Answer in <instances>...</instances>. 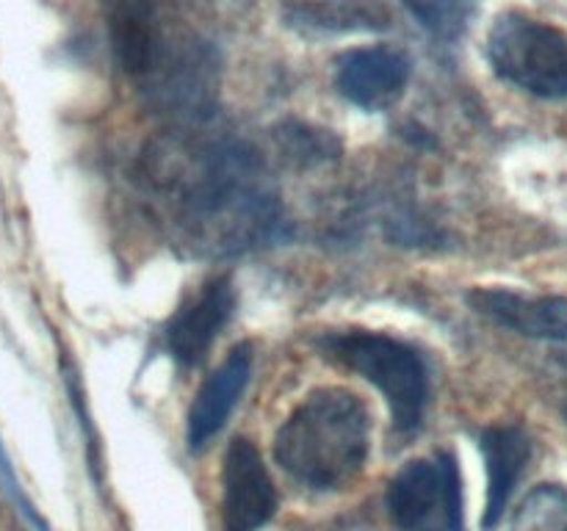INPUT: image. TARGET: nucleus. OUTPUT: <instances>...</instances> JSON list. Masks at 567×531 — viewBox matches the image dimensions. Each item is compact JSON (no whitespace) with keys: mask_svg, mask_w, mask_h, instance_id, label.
<instances>
[{"mask_svg":"<svg viewBox=\"0 0 567 531\" xmlns=\"http://www.w3.org/2000/svg\"><path fill=\"white\" fill-rule=\"evenodd\" d=\"M109 31L122 70L150 75L161 61V33L153 0H105Z\"/></svg>","mask_w":567,"mask_h":531,"instance_id":"9b49d317","label":"nucleus"},{"mask_svg":"<svg viewBox=\"0 0 567 531\" xmlns=\"http://www.w3.org/2000/svg\"><path fill=\"white\" fill-rule=\"evenodd\" d=\"M468 302L476 313L518 335L567 343V296H520L504 288H476Z\"/></svg>","mask_w":567,"mask_h":531,"instance_id":"6e6552de","label":"nucleus"},{"mask_svg":"<svg viewBox=\"0 0 567 531\" xmlns=\"http://www.w3.org/2000/svg\"><path fill=\"white\" fill-rule=\"evenodd\" d=\"M415 20L435 37H454L463 31L471 0H404Z\"/></svg>","mask_w":567,"mask_h":531,"instance_id":"4468645a","label":"nucleus"},{"mask_svg":"<svg viewBox=\"0 0 567 531\" xmlns=\"http://www.w3.org/2000/svg\"><path fill=\"white\" fill-rule=\"evenodd\" d=\"M487 61L502 81L535 97H567V37L546 22L502 14L487 33Z\"/></svg>","mask_w":567,"mask_h":531,"instance_id":"20e7f679","label":"nucleus"},{"mask_svg":"<svg viewBox=\"0 0 567 531\" xmlns=\"http://www.w3.org/2000/svg\"><path fill=\"white\" fill-rule=\"evenodd\" d=\"M487 465V503L482 525L493 529L504 518L509 498L532 459V440L520 426H491L480 437Z\"/></svg>","mask_w":567,"mask_h":531,"instance_id":"9d476101","label":"nucleus"},{"mask_svg":"<svg viewBox=\"0 0 567 531\" xmlns=\"http://www.w3.org/2000/svg\"><path fill=\"white\" fill-rule=\"evenodd\" d=\"M385 501L399 529H421L441 501V476L435 465L426 459H413L404 465L388 485Z\"/></svg>","mask_w":567,"mask_h":531,"instance_id":"f8f14e48","label":"nucleus"},{"mask_svg":"<svg viewBox=\"0 0 567 531\" xmlns=\"http://www.w3.org/2000/svg\"><path fill=\"white\" fill-rule=\"evenodd\" d=\"M153 164L150 177L169 194L177 225L203 252H244L280 232V205L264 188L255 153L244 144H172L153 155Z\"/></svg>","mask_w":567,"mask_h":531,"instance_id":"f257e3e1","label":"nucleus"},{"mask_svg":"<svg viewBox=\"0 0 567 531\" xmlns=\"http://www.w3.org/2000/svg\"><path fill=\"white\" fill-rule=\"evenodd\" d=\"M437 476H441V501L446 509L449 531H465V501H463V476L454 454L443 451L435 459Z\"/></svg>","mask_w":567,"mask_h":531,"instance_id":"2eb2a0df","label":"nucleus"},{"mask_svg":"<svg viewBox=\"0 0 567 531\" xmlns=\"http://www.w3.org/2000/svg\"><path fill=\"white\" fill-rule=\"evenodd\" d=\"M321 348L343 368L380 387L391 407L393 426L402 435L419 429L430 398V376L413 346L382 332L343 330L321 337Z\"/></svg>","mask_w":567,"mask_h":531,"instance_id":"7ed1b4c3","label":"nucleus"},{"mask_svg":"<svg viewBox=\"0 0 567 531\" xmlns=\"http://www.w3.org/2000/svg\"><path fill=\"white\" fill-rule=\"evenodd\" d=\"M509 531H567V490L540 485L520 501Z\"/></svg>","mask_w":567,"mask_h":531,"instance_id":"ddd939ff","label":"nucleus"},{"mask_svg":"<svg viewBox=\"0 0 567 531\" xmlns=\"http://www.w3.org/2000/svg\"><path fill=\"white\" fill-rule=\"evenodd\" d=\"M410 81L408 55L393 48H358L338 61V92L365 111L391 108Z\"/></svg>","mask_w":567,"mask_h":531,"instance_id":"423d86ee","label":"nucleus"},{"mask_svg":"<svg viewBox=\"0 0 567 531\" xmlns=\"http://www.w3.org/2000/svg\"><path fill=\"white\" fill-rule=\"evenodd\" d=\"M0 479H3L6 490H9L11 501H14L17 509H20V512H22V518H25L28 523L33 525V531H50V525L44 523L42 514H39L37 509H33V503L28 501V496H25V492H22L20 481H17L14 470H11V462H9V457H6L3 446H0Z\"/></svg>","mask_w":567,"mask_h":531,"instance_id":"dca6fc26","label":"nucleus"},{"mask_svg":"<svg viewBox=\"0 0 567 531\" xmlns=\"http://www.w3.org/2000/svg\"><path fill=\"white\" fill-rule=\"evenodd\" d=\"M249 374H252V348L247 343L233 348L225 363L203 382L188 409L186 440L192 451H199L210 442V437L227 424L233 407L247 391Z\"/></svg>","mask_w":567,"mask_h":531,"instance_id":"1a4fd4ad","label":"nucleus"},{"mask_svg":"<svg viewBox=\"0 0 567 531\" xmlns=\"http://www.w3.org/2000/svg\"><path fill=\"white\" fill-rule=\"evenodd\" d=\"M369 446L363 402L343 387H319L280 426L275 459L299 485L336 490L360 473Z\"/></svg>","mask_w":567,"mask_h":531,"instance_id":"f03ea898","label":"nucleus"},{"mask_svg":"<svg viewBox=\"0 0 567 531\" xmlns=\"http://www.w3.org/2000/svg\"><path fill=\"white\" fill-rule=\"evenodd\" d=\"M277 509V490L260 451L236 437L225 457V531H260Z\"/></svg>","mask_w":567,"mask_h":531,"instance_id":"39448f33","label":"nucleus"},{"mask_svg":"<svg viewBox=\"0 0 567 531\" xmlns=\"http://www.w3.org/2000/svg\"><path fill=\"white\" fill-rule=\"evenodd\" d=\"M233 308H236V291L230 277H214L205 282L197 296L183 304L166 326V346L172 357L183 365H197L230 321Z\"/></svg>","mask_w":567,"mask_h":531,"instance_id":"0eeeda50","label":"nucleus"}]
</instances>
